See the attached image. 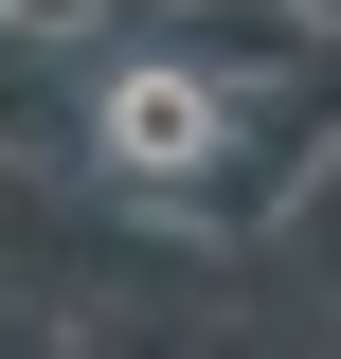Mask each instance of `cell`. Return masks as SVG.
I'll return each mask as SVG.
<instances>
[{
	"instance_id": "obj_1",
	"label": "cell",
	"mask_w": 341,
	"mask_h": 359,
	"mask_svg": "<svg viewBox=\"0 0 341 359\" xmlns=\"http://www.w3.org/2000/svg\"><path fill=\"white\" fill-rule=\"evenodd\" d=\"M108 144H126L144 180H162V162H198V144H215V90H180V72H144L126 108H108Z\"/></svg>"
}]
</instances>
